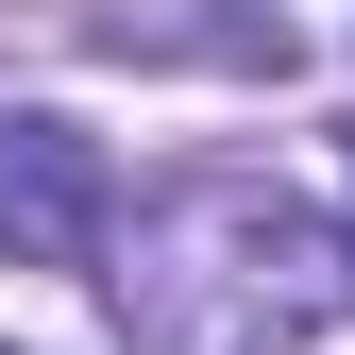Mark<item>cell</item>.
<instances>
[{
  "label": "cell",
  "mask_w": 355,
  "mask_h": 355,
  "mask_svg": "<svg viewBox=\"0 0 355 355\" xmlns=\"http://www.w3.org/2000/svg\"><path fill=\"white\" fill-rule=\"evenodd\" d=\"M338 237L254 169H187L119 220V338L136 355H304L338 304Z\"/></svg>",
  "instance_id": "1"
},
{
  "label": "cell",
  "mask_w": 355,
  "mask_h": 355,
  "mask_svg": "<svg viewBox=\"0 0 355 355\" xmlns=\"http://www.w3.org/2000/svg\"><path fill=\"white\" fill-rule=\"evenodd\" d=\"M0 254L17 271H85L102 254V136L85 119H0Z\"/></svg>",
  "instance_id": "2"
},
{
  "label": "cell",
  "mask_w": 355,
  "mask_h": 355,
  "mask_svg": "<svg viewBox=\"0 0 355 355\" xmlns=\"http://www.w3.org/2000/svg\"><path fill=\"white\" fill-rule=\"evenodd\" d=\"M338 271H355V254H338Z\"/></svg>",
  "instance_id": "3"
}]
</instances>
